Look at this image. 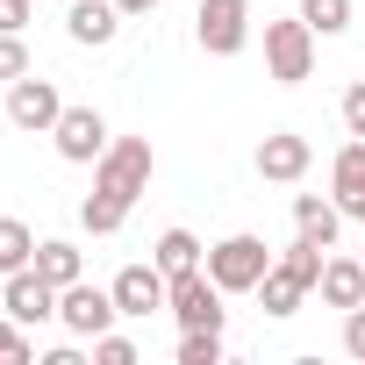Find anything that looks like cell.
<instances>
[{
    "instance_id": "52a82bcc",
    "label": "cell",
    "mask_w": 365,
    "mask_h": 365,
    "mask_svg": "<svg viewBox=\"0 0 365 365\" xmlns=\"http://www.w3.org/2000/svg\"><path fill=\"white\" fill-rule=\"evenodd\" d=\"M172 315H179V329H222V287L208 279V265H194V272H179L172 279V301H165Z\"/></svg>"
},
{
    "instance_id": "277c9868",
    "label": "cell",
    "mask_w": 365,
    "mask_h": 365,
    "mask_svg": "<svg viewBox=\"0 0 365 365\" xmlns=\"http://www.w3.org/2000/svg\"><path fill=\"white\" fill-rule=\"evenodd\" d=\"M194 36L208 58H237L251 43V0H201L194 8Z\"/></svg>"
},
{
    "instance_id": "3957f363",
    "label": "cell",
    "mask_w": 365,
    "mask_h": 365,
    "mask_svg": "<svg viewBox=\"0 0 365 365\" xmlns=\"http://www.w3.org/2000/svg\"><path fill=\"white\" fill-rule=\"evenodd\" d=\"M265 72H272L279 86H301V79L315 72V29H308L301 15L265 22Z\"/></svg>"
},
{
    "instance_id": "44dd1931",
    "label": "cell",
    "mask_w": 365,
    "mask_h": 365,
    "mask_svg": "<svg viewBox=\"0 0 365 365\" xmlns=\"http://www.w3.org/2000/svg\"><path fill=\"white\" fill-rule=\"evenodd\" d=\"M179 365H222V329H187L179 336Z\"/></svg>"
},
{
    "instance_id": "d6986e66",
    "label": "cell",
    "mask_w": 365,
    "mask_h": 365,
    "mask_svg": "<svg viewBox=\"0 0 365 365\" xmlns=\"http://www.w3.org/2000/svg\"><path fill=\"white\" fill-rule=\"evenodd\" d=\"M22 265H36V237H29V222L0 215V279H8V272H22Z\"/></svg>"
},
{
    "instance_id": "d4e9b609",
    "label": "cell",
    "mask_w": 365,
    "mask_h": 365,
    "mask_svg": "<svg viewBox=\"0 0 365 365\" xmlns=\"http://www.w3.org/2000/svg\"><path fill=\"white\" fill-rule=\"evenodd\" d=\"M344 129H351V136H365V79H358V86H344Z\"/></svg>"
},
{
    "instance_id": "30bf717a",
    "label": "cell",
    "mask_w": 365,
    "mask_h": 365,
    "mask_svg": "<svg viewBox=\"0 0 365 365\" xmlns=\"http://www.w3.org/2000/svg\"><path fill=\"white\" fill-rule=\"evenodd\" d=\"M308 165H315V150H308V136H294V129H272V136L258 143V179H272V187L308 179Z\"/></svg>"
},
{
    "instance_id": "7a4b0ae2",
    "label": "cell",
    "mask_w": 365,
    "mask_h": 365,
    "mask_svg": "<svg viewBox=\"0 0 365 365\" xmlns=\"http://www.w3.org/2000/svg\"><path fill=\"white\" fill-rule=\"evenodd\" d=\"M265 272H272V251H265V237L237 230V237L208 244V279H215L222 294H258V279H265Z\"/></svg>"
},
{
    "instance_id": "8992f818",
    "label": "cell",
    "mask_w": 365,
    "mask_h": 365,
    "mask_svg": "<svg viewBox=\"0 0 365 365\" xmlns=\"http://www.w3.org/2000/svg\"><path fill=\"white\" fill-rule=\"evenodd\" d=\"M115 287H86V279H72V287H58V322L72 329V336H101V329H115Z\"/></svg>"
},
{
    "instance_id": "e0dca14e",
    "label": "cell",
    "mask_w": 365,
    "mask_h": 365,
    "mask_svg": "<svg viewBox=\"0 0 365 365\" xmlns=\"http://www.w3.org/2000/svg\"><path fill=\"white\" fill-rule=\"evenodd\" d=\"M150 265H158L165 279H179V272L208 265V251H201V237H194V230H165V237L150 244Z\"/></svg>"
},
{
    "instance_id": "6da1fadb",
    "label": "cell",
    "mask_w": 365,
    "mask_h": 365,
    "mask_svg": "<svg viewBox=\"0 0 365 365\" xmlns=\"http://www.w3.org/2000/svg\"><path fill=\"white\" fill-rule=\"evenodd\" d=\"M150 172H158L150 136H122V143H108L101 165H93V194L79 201V222H86L93 237H115V230L129 222L136 194H150Z\"/></svg>"
},
{
    "instance_id": "8fae6325",
    "label": "cell",
    "mask_w": 365,
    "mask_h": 365,
    "mask_svg": "<svg viewBox=\"0 0 365 365\" xmlns=\"http://www.w3.org/2000/svg\"><path fill=\"white\" fill-rule=\"evenodd\" d=\"M165 301H172V279L158 265H122L115 272V308L122 315H158Z\"/></svg>"
},
{
    "instance_id": "7402d4cb",
    "label": "cell",
    "mask_w": 365,
    "mask_h": 365,
    "mask_svg": "<svg viewBox=\"0 0 365 365\" xmlns=\"http://www.w3.org/2000/svg\"><path fill=\"white\" fill-rule=\"evenodd\" d=\"M29 358H36V344L22 336V322L0 315V365H29Z\"/></svg>"
},
{
    "instance_id": "4316f807",
    "label": "cell",
    "mask_w": 365,
    "mask_h": 365,
    "mask_svg": "<svg viewBox=\"0 0 365 365\" xmlns=\"http://www.w3.org/2000/svg\"><path fill=\"white\" fill-rule=\"evenodd\" d=\"M29 8H36V0H0V29L22 36V29H29Z\"/></svg>"
},
{
    "instance_id": "5b68a950",
    "label": "cell",
    "mask_w": 365,
    "mask_h": 365,
    "mask_svg": "<svg viewBox=\"0 0 365 365\" xmlns=\"http://www.w3.org/2000/svg\"><path fill=\"white\" fill-rule=\"evenodd\" d=\"M58 115H65V93H58V79H36V72H22V79L8 86V122H15V129H29V136H51V129H58Z\"/></svg>"
},
{
    "instance_id": "2e32d148",
    "label": "cell",
    "mask_w": 365,
    "mask_h": 365,
    "mask_svg": "<svg viewBox=\"0 0 365 365\" xmlns=\"http://www.w3.org/2000/svg\"><path fill=\"white\" fill-rule=\"evenodd\" d=\"M308 294H315V287H308V279H301V272H294L287 258H272V272L258 279V301H265V315H294V308H301Z\"/></svg>"
},
{
    "instance_id": "9c48e42d",
    "label": "cell",
    "mask_w": 365,
    "mask_h": 365,
    "mask_svg": "<svg viewBox=\"0 0 365 365\" xmlns=\"http://www.w3.org/2000/svg\"><path fill=\"white\" fill-rule=\"evenodd\" d=\"M0 308H8L22 329H36V322L58 315V287H51L36 265H22V272H8V294H0Z\"/></svg>"
},
{
    "instance_id": "7c38bea8",
    "label": "cell",
    "mask_w": 365,
    "mask_h": 365,
    "mask_svg": "<svg viewBox=\"0 0 365 365\" xmlns=\"http://www.w3.org/2000/svg\"><path fill=\"white\" fill-rule=\"evenodd\" d=\"M329 201L365 222V136H351V143L336 150V165H329Z\"/></svg>"
},
{
    "instance_id": "83f0119b",
    "label": "cell",
    "mask_w": 365,
    "mask_h": 365,
    "mask_svg": "<svg viewBox=\"0 0 365 365\" xmlns=\"http://www.w3.org/2000/svg\"><path fill=\"white\" fill-rule=\"evenodd\" d=\"M115 8H122V15H150V8H158V0H115Z\"/></svg>"
},
{
    "instance_id": "ffe728a7",
    "label": "cell",
    "mask_w": 365,
    "mask_h": 365,
    "mask_svg": "<svg viewBox=\"0 0 365 365\" xmlns=\"http://www.w3.org/2000/svg\"><path fill=\"white\" fill-rule=\"evenodd\" d=\"M301 22L315 36H344L351 29V0H301Z\"/></svg>"
},
{
    "instance_id": "cb8c5ba5",
    "label": "cell",
    "mask_w": 365,
    "mask_h": 365,
    "mask_svg": "<svg viewBox=\"0 0 365 365\" xmlns=\"http://www.w3.org/2000/svg\"><path fill=\"white\" fill-rule=\"evenodd\" d=\"M93 358H101V365H136V344L115 336V329H101V336H93Z\"/></svg>"
},
{
    "instance_id": "4fadbf2b",
    "label": "cell",
    "mask_w": 365,
    "mask_h": 365,
    "mask_svg": "<svg viewBox=\"0 0 365 365\" xmlns=\"http://www.w3.org/2000/svg\"><path fill=\"white\" fill-rule=\"evenodd\" d=\"M129 15L115 8V0H72V15H65V36L72 43H86V51H101V43H115V29H122Z\"/></svg>"
},
{
    "instance_id": "484cf974",
    "label": "cell",
    "mask_w": 365,
    "mask_h": 365,
    "mask_svg": "<svg viewBox=\"0 0 365 365\" xmlns=\"http://www.w3.org/2000/svg\"><path fill=\"white\" fill-rule=\"evenodd\" d=\"M344 351H351V358H365V301H358V308H344Z\"/></svg>"
},
{
    "instance_id": "ba28073f",
    "label": "cell",
    "mask_w": 365,
    "mask_h": 365,
    "mask_svg": "<svg viewBox=\"0 0 365 365\" xmlns=\"http://www.w3.org/2000/svg\"><path fill=\"white\" fill-rule=\"evenodd\" d=\"M51 143H58L65 165H101V150H108V122H101V108H65L58 129H51Z\"/></svg>"
},
{
    "instance_id": "5bb4252c",
    "label": "cell",
    "mask_w": 365,
    "mask_h": 365,
    "mask_svg": "<svg viewBox=\"0 0 365 365\" xmlns=\"http://www.w3.org/2000/svg\"><path fill=\"white\" fill-rule=\"evenodd\" d=\"M336 230H344V208H336V201H322V194H294V237L336 251Z\"/></svg>"
},
{
    "instance_id": "9a60e30c",
    "label": "cell",
    "mask_w": 365,
    "mask_h": 365,
    "mask_svg": "<svg viewBox=\"0 0 365 365\" xmlns=\"http://www.w3.org/2000/svg\"><path fill=\"white\" fill-rule=\"evenodd\" d=\"M315 294H322V308H358L365 301V258H322Z\"/></svg>"
},
{
    "instance_id": "603a6c76",
    "label": "cell",
    "mask_w": 365,
    "mask_h": 365,
    "mask_svg": "<svg viewBox=\"0 0 365 365\" xmlns=\"http://www.w3.org/2000/svg\"><path fill=\"white\" fill-rule=\"evenodd\" d=\"M22 72H29V43H22V36H8V29H0V79L15 86Z\"/></svg>"
},
{
    "instance_id": "ac0fdd59",
    "label": "cell",
    "mask_w": 365,
    "mask_h": 365,
    "mask_svg": "<svg viewBox=\"0 0 365 365\" xmlns=\"http://www.w3.org/2000/svg\"><path fill=\"white\" fill-rule=\"evenodd\" d=\"M36 272H43L51 287H72V279H86V265H79V244H65V237H43V244H36Z\"/></svg>"
}]
</instances>
